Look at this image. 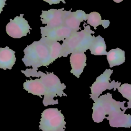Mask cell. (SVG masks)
Returning <instances> with one entry per match:
<instances>
[{
	"label": "cell",
	"instance_id": "obj_13",
	"mask_svg": "<svg viewBox=\"0 0 131 131\" xmlns=\"http://www.w3.org/2000/svg\"><path fill=\"white\" fill-rule=\"evenodd\" d=\"M24 89L27 91L29 93L34 95L39 96L41 98L42 96L46 94V88L44 84L40 78L34 80H26L23 84Z\"/></svg>",
	"mask_w": 131,
	"mask_h": 131
},
{
	"label": "cell",
	"instance_id": "obj_4",
	"mask_svg": "<svg viewBox=\"0 0 131 131\" xmlns=\"http://www.w3.org/2000/svg\"><path fill=\"white\" fill-rule=\"evenodd\" d=\"M84 30L76 31L68 38L63 40L61 48L60 57H67L70 54L75 52H85L89 49L95 37L92 34L95 32L91 30L90 25L83 24Z\"/></svg>",
	"mask_w": 131,
	"mask_h": 131
},
{
	"label": "cell",
	"instance_id": "obj_12",
	"mask_svg": "<svg viewBox=\"0 0 131 131\" xmlns=\"http://www.w3.org/2000/svg\"><path fill=\"white\" fill-rule=\"evenodd\" d=\"M15 52L10 49L8 46L0 48V68L4 70L8 69L11 70L15 64L16 57Z\"/></svg>",
	"mask_w": 131,
	"mask_h": 131
},
{
	"label": "cell",
	"instance_id": "obj_2",
	"mask_svg": "<svg viewBox=\"0 0 131 131\" xmlns=\"http://www.w3.org/2000/svg\"><path fill=\"white\" fill-rule=\"evenodd\" d=\"M61 45L59 42L41 37L24 50L25 55L22 61L25 66L32 67V69H28L29 71L35 72L38 68L47 67L56 59L61 57Z\"/></svg>",
	"mask_w": 131,
	"mask_h": 131
},
{
	"label": "cell",
	"instance_id": "obj_18",
	"mask_svg": "<svg viewBox=\"0 0 131 131\" xmlns=\"http://www.w3.org/2000/svg\"><path fill=\"white\" fill-rule=\"evenodd\" d=\"M43 1L48 3L49 5H51L52 4H59L61 1L64 4H66V2L64 0H43Z\"/></svg>",
	"mask_w": 131,
	"mask_h": 131
},
{
	"label": "cell",
	"instance_id": "obj_16",
	"mask_svg": "<svg viewBox=\"0 0 131 131\" xmlns=\"http://www.w3.org/2000/svg\"><path fill=\"white\" fill-rule=\"evenodd\" d=\"M87 23L94 27L96 29V27L101 25L104 29L107 28L110 24L108 20H102L100 14L97 12H92L87 14Z\"/></svg>",
	"mask_w": 131,
	"mask_h": 131
},
{
	"label": "cell",
	"instance_id": "obj_3",
	"mask_svg": "<svg viewBox=\"0 0 131 131\" xmlns=\"http://www.w3.org/2000/svg\"><path fill=\"white\" fill-rule=\"evenodd\" d=\"M21 72L27 77H40V79L43 82L46 88V94L44 95L42 103L45 106L49 105L58 104V99L54 100V98L57 96L61 97L62 96H67L63 90L66 88L64 83L60 82L59 78L55 75L53 72L47 73L41 71L31 72L27 69L26 70H21Z\"/></svg>",
	"mask_w": 131,
	"mask_h": 131
},
{
	"label": "cell",
	"instance_id": "obj_5",
	"mask_svg": "<svg viewBox=\"0 0 131 131\" xmlns=\"http://www.w3.org/2000/svg\"><path fill=\"white\" fill-rule=\"evenodd\" d=\"M66 122L60 110L49 108L41 113L39 128L42 131H64Z\"/></svg>",
	"mask_w": 131,
	"mask_h": 131
},
{
	"label": "cell",
	"instance_id": "obj_14",
	"mask_svg": "<svg viewBox=\"0 0 131 131\" xmlns=\"http://www.w3.org/2000/svg\"><path fill=\"white\" fill-rule=\"evenodd\" d=\"M106 58L110 68L119 66L125 60V52L119 48L111 49L107 52Z\"/></svg>",
	"mask_w": 131,
	"mask_h": 131
},
{
	"label": "cell",
	"instance_id": "obj_1",
	"mask_svg": "<svg viewBox=\"0 0 131 131\" xmlns=\"http://www.w3.org/2000/svg\"><path fill=\"white\" fill-rule=\"evenodd\" d=\"M126 102L117 101L113 99L110 93L99 96L92 107V119L95 122L99 123L106 118L109 124L113 127L130 128L131 115L125 114L127 109L124 106Z\"/></svg>",
	"mask_w": 131,
	"mask_h": 131
},
{
	"label": "cell",
	"instance_id": "obj_11",
	"mask_svg": "<svg viewBox=\"0 0 131 131\" xmlns=\"http://www.w3.org/2000/svg\"><path fill=\"white\" fill-rule=\"evenodd\" d=\"M86 56L84 52H75L71 54L70 61L72 68L70 72L78 78L86 66Z\"/></svg>",
	"mask_w": 131,
	"mask_h": 131
},
{
	"label": "cell",
	"instance_id": "obj_17",
	"mask_svg": "<svg viewBox=\"0 0 131 131\" xmlns=\"http://www.w3.org/2000/svg\"><path fill=\"white\" fill-rule=\"evenodd\" d=\"M117 89L122 96L129 101L127 102V108H131V84L128 83L122 84Z\"/></svg>",
	"mask_w": 131,
	"mask_h": 131
},
{
	"label": "cell",
	"instance_id": "obj_9",
	"mask_svg": "<svg viewBox=\"0 0 131 131\" xmlns=\"http://www.w3.org/2000/svg\"><path fill=\"white\" fill-rule=\"evenodd\" d=\"M40 15V20L43 24H46V28H54L63 25L66 10L64 8L59 9H51L48 11L42 10Z\"/></svg>",
	"mask_w": 131,
	"mask_h": 131
},
{
	"label": "cell",
	"instance_id": "obj_7",
	"mask_svg": "<svg viewBox=\"0 0 131 131\" xmlns=\"http://www.w3.org/2000/svg\"><path fill=\"white\" fill-rule=\"evenodd\" d=\"M24 14L20 16H16L13 20L10 19V22L6 27L7 33L14 38H20L30 33L31 28L28 24L27 20L24 18Z\"/></svg>",
	"mask_w": 131,
	"mask_h": 131
},
{
	"label": "cell",
	"instance_id": "obj_21",
	"mask_svg": "<svg viewBox=\"0 0 131 131\" xmlns=\"http://www.w3.org/2000/svg\"><path fill=\"white\" fill-rule=\"evenodd\" d=\"M121 131H122V130H121Z\"/></svg>",
	"mask_w": 131,
	"mask_h": 131
},
{
	"label": "cell",
	"instance_id": "obj_6",
	"mask_svg": "<svg viewBox=\"0 0 131 131\" xmlns=\"http://www.w3.org/2000/svg\"><path fill=\"white\" fill-rule=\"evenodd\" d=\"M113 72V70L106 69L102 74L96 78L95 81L90 86L91 90V94H90V98L94 100V102H96L100 95L106 90L113 89L114 91H116L121 85V82L117 81L116 82L114 80L111 82H109L111 80L110 76Z\"/></svg>",
	"mask_w": 131,
	"mask_h": 131
},
{
	"label": "cell",
	"instance_id": "obj_8",
	"mask_svg": "<svg viewBox=\"0 0 131 131\" xmlns=\"http://www.w3.org/2000/svg\"><path fill=\"white\" fill-rule=\"evenodd\" d=\"M40 29L41 37L55 41H63L76 32L63 25L54 28L41 27Z\"/></svg>",
	"mask_w": 131,
	"mask_h": 131
},
{
	"label": "cell",
	"instance_id": "obj_15",
	"mask_svg": "<svg viewBox=\"0 0 131 131\" xmlns=\"http://www.w3.org/2000/svg\"><path fill=\"white\" fill-rule=\"evenodd\" d=\"M106 46L104 38L100 35L95 37L89 48L91 53L94 55H106Z\"/></svg>",
	"mask_w": 131,
	"mask_h": 131
},
{
	"label": "cell",
	"instance_id": "obj_10",
	"mask_svg": "<svg viewBox=\"0 0 131 131\" xmlns=\"http://www.w3.org/2000/svg\"><path fill=\"white\" fill-rule=\"evenodd\" d=\"M87 20V14L84 11L80 10L75 12H71V9L69 11H66L63 26H65L74 31H78L80 23Z\"/></svg>",
	"mask_w": 131,
	"mask_h": 131
},
{
	"label": "cell",
	"instance_id": "obj_19",
	"mask_svg": "<svg viewBox=\"0 0 131 131\" xmlns=\"http://www.w3.org/2000/svg\"><path fill=\"white\" fill-rule=\"evenodd\" d=\"M6 0H0V14L3 11V8L6 5Z\"/></svg>",
	"mask_w": 131,
	"mask_h": 131
},
{
	"label": "cell",
	"instance_id": "obj_20",
	"mask_svg": "<svg viewBox=\"0 0 131 131\" xmlns=\"http://www.w3.org/2000/svg\"><path fill=\"white\" fill-rule=\"evenodd\" d=\"M113 1L116 2V3H119L121 2H122L123 0H113Z\"/></svg>",
	"mask_w": 131,
	"mask_h": 131
}]
</instances>
